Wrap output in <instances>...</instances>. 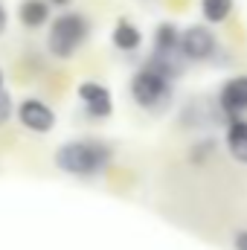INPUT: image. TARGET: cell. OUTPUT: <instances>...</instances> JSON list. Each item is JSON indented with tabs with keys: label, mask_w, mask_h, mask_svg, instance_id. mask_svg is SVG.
Masks as SVG:
<instances>
[{
	"label": "cell",
	"mask_w": 247,
	"mask_h": 250,
	"mask_svg": "<svg viewBox=\"0 0 247 250\" xmlns=\"http://www.w3.org/2000/svg\"><path fill=\"white\" fill-rule=\"evenodd\" d=\"M59 169L76 175V178H93L111 163V148L99 140H73L59 148L56 154Z\"/></svg>",
	"instance_id": "obj_1"
},
{
	"label": "cell",
	"mask_w": 247,
	"mask_h": 250,
	"mask_svg": "<svg viewBox=\"0 0 247 250\" xmlns=\"http://www.w3.org/2000/svg\"><path fill=\"white\" fill-rule=\"evenodd\" d=\"M90 35V21L84 15H76V12H64L53 21L50 26V38H47V47L56 59H70Z\"/></svg>",
	"instance_id": "obj_2"
},
{
	"label": "cell",
	"mask_w": 247,
	"mask_h": 250,
	"mask_svg": "<svg viewBox=\"0 0 247 250\" xmlns=\"http://www.w3.org/2000/svg\"><path fill=\"white\" fill-rule=\"evenodd\" d=\"M131 96L145 111H163L172 99V79H166L151 67H143L131 79Z\"/></svg>",
	"instance_id": "obj_3"
},
{
	"label": "cell",
	"mask_w": 247,
	"mask_h": 250,
	"mask_svg": "<svg viewBox=\"0 0 247 250\" xmlns=\"http://www.w3.org/2000/svg\"><path fill=\"white\" fill-rule=\"evenodd\" d=\"M218 50V38L209 26L192 23L181 32V56L186 62H209Z\"/></svg>",
	"instance_id": "obj_4"
},
{
	"label": "cell",
	"mask_w": 247,
	"mask_h": 250,
	"mask_svg": "<svg viewBox=\"0 0 247 250\" xmlns=\"http://www.w3.org/2000/svg\"><path fill=\"white\" fill-rule=\"evenodd\" d=\"M218 111L227 117V120H236L247 111V73L242 76H233L221 84L218 90Z\"/></svg>",
	"instance_id": "obj_5"
},
{
	"label": "cell",
	"mask_w": 247,
	"mask_h": 250,
	"mask_svg": "<svg viewBox=\"0 0 247 250\" xmlns=\"http://www.w3.org/2000/svg\"><path fill=\"white\" fill-rule=\"evenodd\" d=\"M79 99L84 102L87 114L96 117V120L111 117V111H114L111 90H108L105 84H99V82H82V84H79Z\"/></svg>",
	"instance_id": "obj_6"
},
{
	"label": "cell",
	"mask_w": 247,
	"mask_h": 250,
	"mask_svg": "<svg viewBox=\"0 0 247 250\" xmlns=\"http://www.w3.org/2000/svg\"><path fill=\"white\" fill-rule=\"evenodd\" d=\"M18 120L26 125L29 131L47 134V131L56 125V114H53L44 102H38V99H26V102L18 105Z\"/></svg>",
	"instance_id": "obj_7"
},
{
	"label": "cell",
	"mask_w": 247,
	"mask_h": 250,
	"mask_svg": "<svg viewBox=\"0 0 247 250\" xmlns=\"http://www.w3.org/2000/svg\"><path fill=\"white\" fill-rule=\"evenodd\" d=\"M224 143H227V151L236 163L247 166V120L236 117L227 123V131H224Z\"/></svg>",
	"instance_id": "obj_8"
},
{
	"label": "cell",
	"mask_w": 247,
	"mask_h": 250,
	"mask_svg": "<svg viewBox=\"0 0 247 250\" xmlns=\"http://www.w3.org/2000/svg\"><path fill=\"white\" fill-rule=\"evenodd\" d=\"M18 18L26 29H38L50 21V0H21Z\"/></svg>",
	"instance_id": "obj_9"
},
{
	"label": "cell",
	"mask_w": 247,
	"mask_h": 250,
	"mask_svg": "<svg viewBox=\"0 0 247 250\" xmlns=\"http://www.w3.org/2000/svg\"><path fill=\"white\" fill-rule=\"evenodd\" d=\"M111 41H114V47L117 50H123V53H134L140 44H143V32L131 23V21H117V26H114V32H111Z\"/></svg>",
	"instance_id": "obj_10"
},
{
	"label": "cell",
	"mask_w": 247,
	"mask_h": 250,
	"mask_svg": "<svg viewBox=\"0 0 247 250\" xmlns=\"http://www.w3.org/2000/svg\"><path fill=\"white\" fill-rule=\"evenodd\" d=\"M181 32L175 23H160L154 29V53H181Z\"/></svg>",
	"instance_id": "obj_11"
},
{
	"label": "cell",
	"mask_w": 247,
	"mask_h": 250,
	"mask_svg": "<svg viewBox=\"0 0 247 250\" xmlns=\"http://www.w3.org/2000/svg\"><path fill=\"white\" fill-rule=\"evenodd\" d=\"M236 9V0H201V15L206 23H224Z\"/></svg>",
	"instance_id": "obj_12"
},
{
	"label": "cell",
	"mask_w": 247,
	"mask_h": 250,
	"mask_svg": "<svg viewBox=\"0 0 247 250\" xmlns=\"http://www.w3.org/2000/svg\"><path fill=\"white\" fill-rule=\"evenodd\" d=\"M9 117H12V102H9V96L0 90V125L6 123Z\"/></svg>",
	"instance_id": "obj_13"
},
{
	"label": "cell",
	"mask_w": 247,
	"mask_h": 250,
	"mask_svg": "<svg viewBox=\"0 0 247 250\" xmlns=\"http://www.w3.org/2000/svg\"><path fill=\"white\" fill-rule=\"evenodd\" d=\"M233 248L236 250H247V230H236V236H233Z\"/></svg>",
	"instance_id": "obj_14"
},
{
	"label": "cell",
	"mask_w": 247,
	"mask_h": 250,
	"mask_svg": "<svg viewBox=\"0 0 247 250\" xmlns=\"http://www.w3.org/2000/svg\"><path fill=\"white\" fill-rule=\"evenodd\" d=\"M3 29H6V9H3V3H0V35H3Z\"/></svg>",
	"instance_id": "obj_15"
},
{
	"label": "cell",
	"mask_w": 247,
	"mask_h": 250,
	"mask_svg": "<svg viewBox=\"0 0 247 250\" xmlns=\"http://www.w3.org/2000/svg\"><path fill=\"white\" fill-rule=\"evenodd\" d=\"M50 3H56V6H67L70 0H50Z\"/></svg>",
	"instance_id": "obj_16"
},
{
	"label": "cell",
	"mask_w": 247,
	"mask_h": 250,
	"mask_svg": "<svg viewBox=\"0 0 247 250\" xmlns=\"http://www.w3.org/2000/svg\"><path fill=\"white\" fill-rule=\"evenodd\" d=\"M0 87H3V73H0Z\"/></svg>",
	"instance_id": "obj_17"
}]
</instances>
